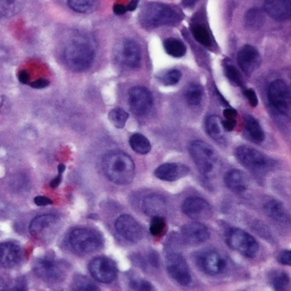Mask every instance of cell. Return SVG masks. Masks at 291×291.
<instances>
[{"instance_id":"6da1fadb","label":"cell","mask_w":291,"mask_h":291,"mask_svg":"<svg viewBox=\"0 0 291 291\" xmlns=\"http://www.w3.org/2000/svg\"><path fill=\"white\" fill-rule=\"evenodd\" d=\"M102 172L109 181L120 186L130 184L136 176V165L128 154L121 150H110L101 161Z\"/></svg>"},{"instance_id":"7a4b0ae2","label":"cell","mask_w":291,"mask_h":291,"mask_svg":"<svg viewBox=\"0 0 291 291\" xmlns=\"http://www.w3.org/2000/svg\"><path fill=\"white\" fill-rule=\"evenodd\" d=\"M95 44L84 35L73 36L64 50V58L67 66L75 72L88 69L95 60Z\"/></svg>"},{"instance_id":"3957f363","label":"cell","mask_w":291,"mask_h":291,"mask_svg":"<svg viewBox=\"0 0 291 291\" xmlns=\"http://www.w3.org/2000/svg\"><path fill=\"white\" fill-rule=\"evenodd\" d=\"M181 11L176 8L161 2L146 3L139 15L141 25L147 28H156L164 25H175L183 19Z\"/></svg>"},{"instance_id":"277c9868","label":"cell","mask_w":291,"mask_h":291,"mask_svg":"<svg viewBox=\"0 0 291 291\" xmlns=\"http://www.w3.org/2000/svg\"><path fill=\"white\" fill-rule=\"evenodd\" d=\"M68 243L73 252L80 256H84L99 251L104 245V240L95 229L75 228L69 233Z\"/></svg>"},{"instance_id":"5b68a950","label":"cell","mask_w":291,"mask_h":291,"mask_svg":"<svg viewBox=\"0 0 291 291\" xmlns=\"http://www.w3.org/2000/svg\"><path fill=\"white\" fill-rule=\"evenodd\" d=\"M236 157L243 165L254 173L265 174L274 167V161L269 156L247 146H241L236 150Z\"/></svg>"},{"instance_id":"8992f818","label":"cell","mask_w":291,"mask_h":291,"mask_svg":"<svg viewBox=\"0 0 291 291\" xmlns=\"http://www.w3.org/2000/svg\"><path fill=\"white\" fill-rule=\"evenodd\" d=\"M189 153L200 173L205 176H211L214 173L217 157L211 146L202 140H194L190 143Z\"/></svg>"},{"instance_id":"52a82bcc","label":"cell","mask_w":291,"mask_h":291,"mask_svg":"<svg viewBox=\"0 0 291 291\" xmlns=\"http://www.w3.org/2000/svg\"><path fill=\"white\" fill-rule=\"evenodd\" d=\"M227 244L233 251L240 253L246 257L253 258L260 251V245L251 233L243 229L233 228L227 235Z\"/></svg>"},{"instance_id":"ba28073f","label":"cell","mask_w":291,"mask_h":291,"mask_svg":"<svg viewBox=\"0 0 291 291\" xmlns=\"http://www.w3.org/2000/svg\"><path fill=\"white\" fill-rule=\"evenodd\" d=\"M196 263L208 276H219L227 271L228 260L215 249H204L197 253Z\"/></svg>"},{"instance_id":"9c48e42d","label":"cell","mask_w":291,"mask_h":291,"mask_svg":"<svg viewBox=\"0 0 291 291\" xmlns=\"http://www.w3.org/2000/svg\"><path fill=\"white\" fill-rule=\"evenodd\" d=\"M34 273L41 280L49 284H57L63 281L66 276V268L61 262L50 260V258H41L35 262Z\"/></svg>"},{"instance_id":"30bf717a","label":"cell","mask_w":291,"mask_h":291,"mask_svg":"<svg viewBox=\"0 0 291 291\" xmlns=\"http://www.w3.org/2000/svg\"><path fill=\"white\" fill-rule=\"evenodd\" d=\"M89 272L92 278L100 284H112L117 278V266L115 262L105 256H98L89 263Z\"/></svg>"},{"instance_id":"8fae6325","label":"cell","mask_w":291,"mask_h":291,"mask_svg":"<svg viewBox=\"0 0 291 291\" xmlns=\"http://www.w3.org/2000/svg\"><path fill=\"white\" fill-rule=\"evenodd\" d=\"M166 270L170 277L181 286H189L192 281L189 265L186 258L179 253H171L166 256Z\"/></svg>"},{"instance_id":"7c38bea8","label":"cell","mask_w":291,"mask_h":291,"mask_svg":"<svg viewBox=\"0 0 291 291\" xmlns=\"http://www.w3.org/2000/svg\"><path fill=\"white\" fill-rule=\"evenodd\" d=\"M269 101L279 113L288 114L290 109V91L288 84L284 80L273 81L268 91Z\"/></svg>"},{"instance_id":"4fadbf2b","label":"cell","mask_w":291,"mask_h":291,"mask_svg":"<svg viewBox=\"0 0 291 291\" xmlns=\"http://www.w3.org/2000/svg\"><path fill=\"white\" fill-rule=\"evenodd\" d=\"M129 104L132 112L138 116H145L153 108V95L145 87H133L129 91Z\"/></svg>"},{"instance_id":"5bb4252c","label":"cell","mask_w":291,"mask_h":291,"mask_svg":"<svg viewBox=\"0 0 291 291\" xmlns=\"http://www.w3.org/2000/svg\"><path fill=\"white\" fill-rule=\"evenodd\" d=\"M115 229L118 235L132 244H137L143 238V229L140 223L129 214L118 216L115 222Z\"/></svg>"},{"instance_id":"9a60e30c","label":"cell","mask_w":291,"mask_h":291,"mask_svg":"<svg viewBox=\"0 0 291 291\" xmlns=\"http://www.w3.org/2000/svg\"><path fill=\"white\" fill-rule=\"evenodd\" d=\"M181 210L189 219L202 220L208 219L213 214L212 205L206 199L200 197H189L184 200Z\"/></svg>"},{"instance_id":"2e32d148","label":"cell","mask_w":291,"mask_h":291,"mask_svg":"<svg viewBox=\"0 0 291 291\" xmlns=\"http://www.w3.org/2000/svg\"><path fill=\"white\" fill-rule=\"evenodd\" d=\"M181 235L186 243L200 245L211 238V232L206 225L200 222H189L181 228Z\"/></svg>"},{"instance_id":"e0dca14e","label":"cell","mask_w":291,"mask_h":291,"mask_svg":"<svg viewBox=\"0 0 291 291\" xmlns=\"http://www.w3.org/2000/svg\"><path fill=\"white\" fill-rule=\"evenodd\" d=\"M238 64L244 73L251 75L261 65V55L255 47L246 44L238 52Z\"/></svg>"},{"instance_id":"ac0fdd59","label":"cell","mask_w":291,"mask_h":291,"mask_svg":"<svg viewBox=\"0 0 291 291\" xmlns=\"http://www.w3.org/2000/svg\"><path fill=\"white\" fill-rule=\"evenodd\" d=\"M190 173V169L184 164L180 163H165L155 170L154 174L157 179L163 181L173 182L187 176Z\"/></svg>"},{"instance_id":"d6986e66","label":"cell","mask_w":291,"mask_h":291,"mask_svg":"<svg viewBox=\"0 0 291 291\" xmlns=\"http://www.w3.org/2000/svg\"><path fill=\"white\" fill-rule=\"evenodd\" d=\"M22 248L13 241L0 244V269H9L22 260Z\"/></svg>"},{"instance_id":"ffe728a7","label":"cell","mask_w":291,"mask_h":291,"mask_svg":"<svg viewBox=\"0 0 291 291\" xmlns=\"http://www.w3.org/2000/svg\"><path fill=\"white\" fill-rule=\"evenodd\" d=\"M264 10L279 22L288 20L291 16V0H265Z\"/></svg>"},{"instance_id":"44dd1931","label":"cell","mask_w":291,"mask_h":291,"mask_svg":"<svg viewBox=\"0 0 291 291\" xmlns=\"http://www.w3.org/2000/svg\"><path fill=\"white\" fill-rule=\"evenodd\" d=\"M142 211L150 217L164 216L167 211L166 199L159 194H149L142 200Z\"/></svg>"},{"instance_id":"7402d4cb","label":"cell","mask_w":291,"mask_h":291,"mask_svg":"<svg viewBox=\"0 0 291 291\" xmlns=\"http://www.w3.org/2000/svg\"><path fill=\"white\" fill-rule=\"evenodd\" d=\"M224 183L229 190L241 195L248 190L249 179L243 171L230 170L224 175Z\"/></svg>"},{"instance_id":"603a6c76","label":"cell","mask_w":291,"mask_h":291,"mask_svg":"<svg viewBox=\"0 0 291 291\" xmlns=\"http://www.w3.org/2000/svg\"><path fill=\"white\" fill-rule=\"evenodd\" d=\"M57 222H58V217L54 214H42L35 216L31 221L28 231H30L32 237L40 238L44 235V232L55 227Z\"/></svg>"},{"instance_id":"cb8c5ba5","label":"cell","mask_w":291,"mask_h":291,"mask_svg":"<svg viewBox=\"0 0 291 291\" xmlns=\"http://www.w3.org/2000/svg\"><path fill=\"white\" fill-rule=\"evenodd\" d=\"M122 57L126 66L137 68L141 63V49L134 40H125L122 48Z\"/></svg>"},{"instance_id":"d4e9b609","label":"cell","mask_w":291,"mask_h":291,"mask_svg":"<svg viewBox=\"0 0 291 291\" xmlns=\"http://www.w3.org/2000/svg\"><path fill=\"white\" fill-rule=\"evenodd\" d=\"M264 212L270 219H272L278 224L286 225L289 223V216L285 205L280 200L271 199L266 202L264 205Z\"/></svg>"},{"instance_id":"484cf974","label":"cell","mask_w":291,"mask_h":291,"mask_svg":"<svg viewBox=\"0 0 291 291\" xmlns=\"http://www.w3.org/2000/svg\"><path fill=\"white\" fill-rule=\"evenodd\" d=\"M245 136L254 143H261L265 139V133L260 122L252 115L245 116Z\"/></svg>"},{"instance_id":"4316f807","label":"cell","mask_w":291,"mask_h":291,"mask_svg":"<svg viewBox=\"0 0 291 291\" xmlns=\"http://www.w3.org/2000/svg\"><path fill=\"white\" fill-rule=\"evenodd\" d=\"M206 132L212 139H214L217 142L224 141V130L222 126V121L217 115H211L207 117L206 123Z\"/></svg>"},{"instance_id":"83f0119b","label":"cell","mask_w":291,"mask_h":291,"mask_svg":"<svg viewBox=\"0 0 291 291\" xmlns=\"http://www.w3.org/2000/svg\"><path fill=\"white\" fill-rule=\"evenodd\" d=\"M265 23L264 11L261 8H251L245 14V24L248 28L252 30H260Z\"/></svg>"},{"instance_id":"f1b7e54d","label":"cell","mask_w":291,"mask_h":291,"mask_svg":"<svg viewBox=\"0 0 291 291\" xmlns=\"http://www.w3.org/2000/svg\"><path fill=\"white\" fill-rule=\"evenodd\" d=\"M204 97V89L199 83H190L184 90V98L190 106H198L202 104Z\"/></svg>"},{"instance_id":"f546056e","label":"cell","mask_w":291,"mask_h":291,"mask_svg":"<svg viewBox=\"0 0 291 291\" xmlns=\"http://www.w3.org/2000/svg\"><path fill=\"white\" fill-rule=\"evenodd\" d=\"M129 143L133 151H136L137 154L140 155L148 154L151 149V143L148 140V138H146L141 133L132 134V136L130 137Z\"/></svg>"},{"instance_id":"4dcf8cb0","label":"cell","mask_w":291,"mask_h":291,"mask_svg":"<svg viewBox=\"0 0 291 291\" xmlns=\"http://www.w3.org/2000/svg\"><path fill=\"white\" fill-rule=\"evenodd\" d=\"M164 49H165L167 54L172 57H175V58L183 57L187 52L186 44L181 40L175 38H169L164 41Z\"/></svg>"},{"instance_id":"1f68e13d","label":"cell","mask_w":291,"mask_h":291,"mask_svg":"<svg viewBox=\"0 0 291 291\" xmlns=\"http://www.w3.org/2000/svg\"><path fill=\"white\" fill-rule=\"evenodd\" d=\"M71 291H99V288L91 279L77 274L72 280Z\"/></svg>"},{"instance_id":"d6a6232c","label":"cell","mask_w":291,"mask_h":291,"mask_svg":"<svg viewBox=\"0 0 291 291\" xmlns=\"http://www.w3.org/2000/svg\"><path fill=\"white\" fill-rule=\"evenodd\" d=\"M191 32L195 40L198 43L202 44V46L206 48H210L212 46V36L210 34V32H208L207 28L202 25V24L199 23L192 24Z\"/></svg>"},{"instance_id":"836d02e7","label":"cell","mask_w":291,"mask_h":291,"mask_svg":"<svg viewBox=\"0 0 291 291\" xmlns=\"http://www.w3.org/2000/svg\"><path fill=\"white\" fill-rule=\"evenodd\" d=\"M99 0H67V3L71 9L76 13H90L95 10Z\"/></svg>"},{"instance_id":"e575fe53","label":"cell","mask_w":291,"mask_h":291,"mask_svg":"<svg viewBox=\"0 0 291 291\" xmlns=\"http://www.w3.org/2000/svg\"><path fill=\"white\" fill-rule=\"evenodd\" d=\"M108 120L116 129H123L129 120V114L122 108H114L108 114Z\"/></svg>"},{"instance_id":"d590c367","label":"cell","mask_w":291,"mask_h":291,"mask_svg":"<svg viewBox=\"0 0 291 291\" xmlns=\"http://www.w3.org/2000/svg\"><path fill=\"white\" fill-rule=\"evenodd\" d=\"M19 10V0H0V17H10Z\"/></svg>"},{"instance_id":"8d00e7d4","label":"cell","mask_w":291,"mask_h":291,"mask_svg":"<svg viewBox=\"0 0 291 291\" xmlns=\"http://www.w3.org/2000/svg\"><path fill=\"white\" fill-rule=\"evenodd\" d=\"M166 221L164 216H154L151 217L149 231L154 237H161L166 232Z\"/></svg>"},{"instance_id":"74e56055","label":"cell","mask_w":291,"mask_h":291,"mask_svg":"<svg viewBox=\"0 0 291 291\" xmlns=\"http://www.w3.org/2000/svg\"><path fill=\"white\" fill-rule=\"evenodd\" d=\"M272 287L276 291H288L290 288V278L288 274L285 272L274 274L272 279Z\"/></svg>"},{"instance_id":"f35d334b","label":"cell","mask_w":291,"mask_h":291,"mask_svg":"<svg viewBox=\"0 0 291 291\" xmlns=\"http://www.w3.org/2000/svg\"><path fill=\"white\" fill-rule=\"evenodd\" d=\"M182 77V73L179 69H170L159 75V81L165 85H175L178 84Z\"/></svg>"},{"instance_id":"ab89813d","label":"cell","mask_w":291,"mask_h":291,"mask_svg":"<svg viewBox=\"0 0 291 291\" xmlns=\"http://www.w3.org/2000/svg\"><path fill=\"white\" fill-rule=\"evenodd\" d=\"M224 71H225V75H227V77L230 80L232 84L238 85V87H243L244 85L243 76H241L237 67L233 66L232 64H225Z\"/></svg>"},{"instance_id":"60d3db41","label":"cell","mask_w":291,"mask_h":291,"mask_svg":"<svg viewBox=\"0 0 291 291\" xmlns=\"http://www.w3.org/2000/svg\"><path fill=\"white\" fill-rule=\"evenodd\" d=\"M130 290L131 291H156L154 286L148 280L145 279L136 278L130 281Z\"/></svg>"},{"instance_id":"b9f144b4","label":"cell","mask_w":291,"mask_h":291,"mask_svg":"<svg viewBox=\"0 0 291 291\" xmlns=\"http://www.w3.org/2000/svg\"><path fill=\"white\" fill-rule=\"evenodd\" d=\"M244 95L247 97V99H248L249 104H251L252 107H256V106L258 105V98H257L256 92L254 91L253 89H245Z\"/></svg>"},{"instance_id":"7bdbcfd3","label":"cell","mask_w":291,"mask_h":291,"mask_svg":"<svg viewBox=\"0 0 291 291\" xmlns=\"http://www.w3.org/2000/svg\"><path fill=\"white\" fill-rule=\"evenodd\" d=\"M64 171H65V165L64 164H59L58 165V175L56 176L55 179H52L51 180V182H50V187L51 188H57L60 184L61 182V178H63V173H64Z\"/></svg>"},{"instance_id":"ee69618b","label":"cell","mask_w":291,"mask_h":291,"mask_svg":"<svg viewBox=\"0 0 291 291\" xmlns=\"http://www.w3.org/2000/svg\"><path fill=\"white\" fill-rule=\"evenodd\" d=\"M278 261H279V263H281L284 265H287V266L291 265V252L290 251L281 252L278 256Z\"/></svg>"},{"instance_id":"f6af8a7d","label":"cell","mask_w":291,"mask_h":291,"mask_svg":"<svg viewBox=\"0 0 291 291\" xmlns=\"http://www.w3.org/2000/svg\"><path fill=\"white\" fill-rule=\"evenodd\" d=\"M10 291H27V285L24 278H19L16 280L14 286L11 287Z\"/></svg>"},{"instance_id":"bcb514c9","label":"cell","mask_w":291,"mask_h":291,"mask_svg":"<svg viewBox=\"0 0 291 291\" xmlns=\"http://www.w3.org/2000/svg\"><path fill=\"white\" fill-rule=\"evenodd\" d=\"M237 124L236 118H225L224 121H222V126L224 131H228V132H231V131L235 130Z\"/></svg>"},{"instance_id":"7dc6e473","label":"cell","mask_w":291,"mask_h":291,"mask_svg":"<svg viewBox=\"0 0 291 291\" xmlns=\"http://www.w3.org/2000/svg\"><path fill=\"white\" fill-rule=\"evenodd\" d=\"M52 203L54 202L50 198L44 196H38L34 198V204L36 206H48V205H51Z\"/></svg>"},{"instance_id":"c3c4849f","label":"cell","mask_w":291,"mask_h":291,"mask_svg":"<svg viewBox=\"0 0 291 291\" xmlns=\"http://www.w3.org/2000/svg\"><path fill=\"white\" fill-rule=\"evenodd\" d=\"M49 85V81L46 79H38L31 83V87L34 89H43Z\"/></svg>"},{"instance_id":"681fc988","label":"cell","mask_w":291,"mask_h":291,"mask_svg":"<svg viewBox=\"0 0 291 291\" xmlns=\"http://www.w3.org/2000/svg\"><path fill=\"white\" fill-rule=\"evenodd\" d=\"M113 10H114V14L118 16L124 15L126 11H128L126 10V7L124 5H122V3H115L113 7Z\"/></svg>"},{"instance_id":"f907efd6","label":"cell","mask_w":291,"mask_h":291,"mask_svg":"<svg viewBox=\"0 0 291 291\" xmlns=\"http://www.w3.org/2000/svg\"><path fill=\"white\" fill-rule=\"evenodd\" d=\"M17 77H18L20 83H23V84H26V83H28V82H30V74H28L27 71H20L18 73Z\"/></svg>"},{"instance_id":"816d5d0a","label":"cell","mask_w":291,"mask_h":291,"mask_svg":"<svg viewBox=\"0 0 291 291\" xmlns=\"http://www.w3.org/2000/svg\"><path fill=\"white\" fill-rule=\"evenodd\" d=\"M223 115H224V118H236L237 117V112L233 108L229 107V108L224 109Z\"/></svg>"},{"instance_id":"f5cc1de1","label":"cell","mask_w":291,"mask_h":291,"mask_svg":"<svg viewBox=\"0 0 291 291\" xmlns=\"http://www.w3.org/2000/svg\"><path fill=\"white\" fill-rule=\"evenodd\" d=\"M138 3H139V0H131L130 3H128V6H125L126 10H130V11L136 10Z\"/></svg>"},{"instance_id":"db71d44e","label":"cell","mask_w":291,"mask_h":291,"mask_svg":"<svg viewBox=\"0 0 291 291\" xmlns=\"http://www.w3.org/2000/svg\"><path fill=\"white\" fill-rule=\"evenodd\" d=\"M149 258H150V264L153 265V266H158V256H157V254H151V255L149 256Z\"/></svg>"},{"instance_id":"11a10c76","label":"cell","mask_w":291,"mask_h":291,"mask_svg":"<svg viewBox=\"0 0 291 291\" xmlns=\"http://www.w3.org/2000/svg\"><path fill=\"white\" fill-rule=\"evenodd\" d=\"M198 0H182V5L184 7H192Z\"/></svg>"}]
</instances>
